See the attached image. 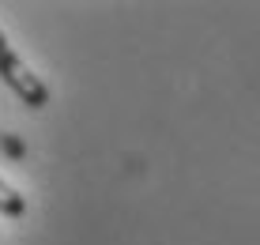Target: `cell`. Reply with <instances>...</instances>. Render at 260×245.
<instances>
[{
	"label": "cell",
	"mask_w": 260,
	"mask_h": 245,
	"mask_svg": "<svg viewBox=\"0 0 260 245\" xmlns=\"http://www.w3.org/2000/svg\"><path fill=\"white\" fill-rule=\"evenodd\" d=\"M0 79H4V87H12V95L19 98V102H26L30 110H42V106L49 102V87L42 83L38 72H30V65H26L12 45L0 53Z\"/></svg>",
	"instance_id": "6da1fadb"
},
{
	"label": "cell",
	"mask_w": 260,
	"mask_h": 245,
	"mask_svg": "<svg viewBox=\"0 0 260 245\" xmlns=\"http://www.w3.org/2000/svg\"><path fill=\"white\" fill-rule=\"evenodd\" d=\"M0 211H4L8 219H19V215L26 211V200H23V193H15V189L8 185L4 177H0Z\"/></svg>",
	"instance_id": "7a4b0ae2"
},
{
	"label": "cell",
	"mask_w": 260,
	"mask_h": 245,
	"mask_svg": "<svg viewBox=\"0 0 260 245\" xmlns=\"http://www.w3.org/2000/svg\"><path fill=\"white\" fill-rule=\"evenodd\" d=\"M8 49V38H4V30H0V53H4Z\"/></svg>",
	"instance_id": "3957f363"
}]
</instances>
